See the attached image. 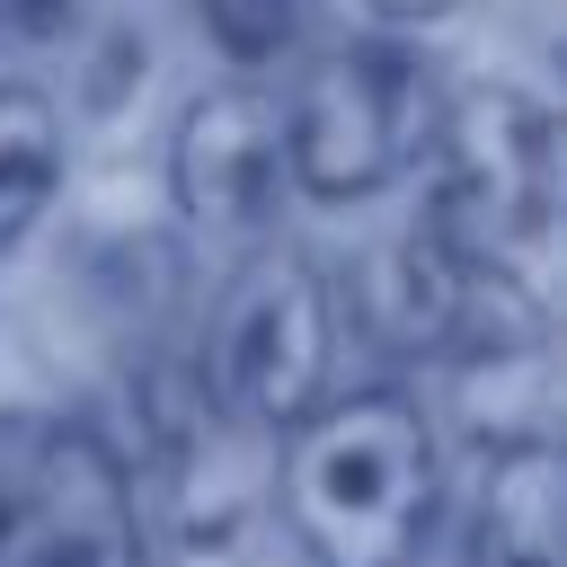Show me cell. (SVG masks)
<instances>
[{
  "label": "cell",
  "instance_id": "9c48e42d",
  "mask_svg": "<svg viewBox=\"0 0 567 567\" xmlns=\"http://www.w3.org/2000/svg\"><path fill=\"white\" fill-rule=\"evenodd\" d=\"M62 195V106L35 80H0V257L35 239Z\"/></svg>",
  "mask_w": 567,
  "mask_h": 567
},
{
  "label": "cell",
  "instance_id": "8fae6325",
  "mask_svg": "<svg viewBox=\"0 0 567 567\" xmlns=\"http://www.w3.org/2000/svg\"><path fill=\"white\" fill-rule=\"evenodd\" d=\"M80 0H0V44H62Z\"/></svg>",
  "mask_w": 567,
  "mask_h": 567
},
{
  "label": "cell",
  "instance_id": "8992f818",
  "mask_svg": "<svg viewBox=\"0 0 567 567\" xmlns=\"http://www.w3.org/2000/svg\"><path fill=\"white\" fill-rule=\"evenodd\" d=\"M372 310L408 354L461 363V372H505V363L540 354V337H549V301L532 275L487 266V257L434 239L425 221H408V239L390 248Z\"/></svg>",
  "mask_w": 567,
  "mask_h": 567
},
{
  "label": "cell",
  "instance_id": "3957f363",
  "mask_svg": "<svg viewBox=\"0 0 567 567\" xmlns=\"http://www.w3.org/2000/svg\"><path fill=\"white\" fill-rule=\"evenodd\" d=\"M416 177H425L416 221L434 239H452L487 266L540 275V257L558 239V124L532 89H505V80L452 89L434 106Z\"/></svg>",
  "mask_w": 567,
  "mask_h": 567
},
{
  "label": "cell",
  "instance_id": "30bf717a",
  "mask_svg": "<svg viewBox=\"0 0 567 567\" xmlns=\"http://www.w3.org/2000/svg\"><path fill=\"white\" fill-rule=\"evenodd\" d=\"M195 18H204V35H213L239 71H266V62L292 53L310 0H195Z\"/></svg>",
  "mask_w": 567,
  "mask_h": 567
},
{
  "label": "cell",
  "instance_id": "7c38bea8",
  "mask_svg": "<svg viewBox=\"0 0 567 567\" xmlns=\"http://www.w3.org/2000/svg\"><path fill=\"white\" fill-rule=\"evenodd\" d=\"M381 18H443V9H461V0H372Z\"/></svg>",
  "mask_w": 567,
  "mask_h": 567
},
{
  "label": "cell",
  "instance_id": "7a4b0ae2",
  "mask_svg": "<svg viewBox=\"0 0 567 567\" xmlns=\"http://www.w3.org/2000/svg\"><path fill=\"white\" fill-rule=\"evenodd\" d=\"M337 337H346V301L328 284V266L292 239H248L230 257V275L213 284V310H204V346L186 354L204 399L275 443L292 416H310L328 390H337Z\"/></svg>",
  "mask_w": 567,
  "mask_h": 567
},
{
  "label": "cell",
  "instance_id": "ba28073f",
  "mask_svg": "<svg viewBox=\"0 0 567 567\" xmlns=\"http://www.w3.org/2000/svg\"><path fill=\"white\" fill-rule=\"evenodd\" d=\"M461 567H567L558 443L540 425L496 434L478 452V478H470V505H461Z\"/></svg>",
  "mask_w": 567,
  "mask_h": 567
},
{
  "label": "cell",
  "instance_id": "6da1fadb",
  "mask_svg": "<svg viewBox=\"0 0 567 567\" xmlns=\"http://www.w3.org/2000/svg\"><path fill=\"white\" fill-rule=\"evenodd\" d=\"M275 532L301 567H416L443 523V434L408 381L328 390L275 434Z\"/></svg>",
  "mask_w": 567,
  "mask_h": 567
},
{
  "label": "cell",
  "instance_id": "52a82bcc",
  "mask_svg": "<svg viewBox=\"0 0 567 567\" xmlns=\"http://www.w3.org/2000/svg\"><path fill=\"white\" fill-rule=\"evenodd\" d=\"M168 195L186 213V230L248 248L284 221L292 195V159H284V89L266 80H221L204 89L177 133H168Z\"/></svg>",
  "mask_w": 567,
  "mask_h": 567
},
{
  "label": "cell",
  "instance_id": "5b68a950",
  "mask_svg": "<svg viewBox=\"0 0 567 567\" xmlns=\"http://www.w3.org/2000/svg\"><path fill=\"white\" fill-rule=\"evenodd\" d=\"M434 106H443V89H434V71H425L416 44H399V35H346V44H328L284 89L292 195H319V204L390 195L399 177H416Z\"/></svg>",
  "mask_w": 567,
  "mask_h": 567
},
{
  "label": "cell",
  "instance_id": "277c9868",
  "mask_svg": "<svg viewBox=\"0 0 567 567\" xmlns=\"http://www.w3.org/2000/svg\"><path fill=\"white\" fill-rule=\"evenodd\" d=\"M0 567H159L124 443L71 408H0Z\"/></svg>",
  "mask_w": 567,
  "mask_h": 567
}]
</instances>
